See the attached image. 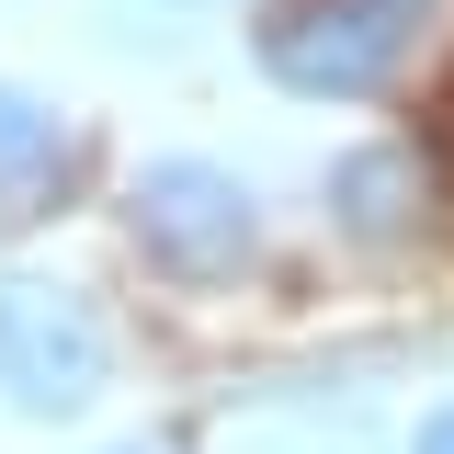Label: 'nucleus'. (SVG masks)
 Returning a JSON list of instances; mask_svg holds the SVG:
<instances>
[{"mask_svg": "<svg viewBox=\"0 0 454 454\" xmlns=\"http://www.w3.org/2000/svg\"><path fill=\"white\" fill-rule=\"evenodd\" d=\"M216 454H387L364 409H330V397H262V409H227Z\"/></svg>", "mask_w": 454, "mask_h": 454, "instance_id": "nucleus-5", "label": "nucleus"}, {"mask_svg": "<svg viewBox=\"0 0 454 454\" xmlns=\"http://www.w3.org/2000/svg\"><path fill=\"white\" fill-rule=\"evenodd\" d=\"M125 227L182 284H216V273H239L262 250V205H250V182L227 160H148L137 193H125Z\"/></svg>", "mask_w": 454, "mask_h": 454, "instance_id": "nucleus-3", "label": "nucleus"}, {"mask_svg": "<svg viewBox=\"0 0 454 454\" xmlns=\"http://www.w3.org/2000/svg\"><path fill=\"white\" fill-rule=\"evenodd\" d=\"M170 12H193V0H125V23L148 35V23H170Z\"/></svg>", "mask_w": 454, "mask_h": 454, "instance_id": "nucleus-8", "label": "nucleus"}, {"mask_svg": "<svg viewBox=\"0 0 454 454\" xmlns=\"http://www.w3.org/2000/svg\"><path fill=\"white\" fill-rule=\"evenodd\" d=\"M420 23H432V0H262L250 46H262V68L284 91L364 103V91L397 80V57L420 46Z\"/></svg>", "mask_w": 454, "mask_h": 454, "instance_id": "nucleus-1", "label": "nucleus"}, {"mask_svg": "<svg viewBox=\"0 0 454 454\" xmlns=\"http://www.w3.org/2000/svg\"><path fill=\"white\" fill-rule=\"evenodd\" d=\"M57 182H68V125L0 80V205H46Z\"/></svg>", "mask_w": 454, "mask_h": 454, "instance_id": "nucleus-6", "label": "nucleus"}, {"mask_svg": "<svg viewBox=\"0 0 454 454\" xmlns=\"http://www.w3.org/2000/svg\"><path fill=\"white\" fill-rule=\"evenodd\" d=\"M103 375H114V340H103V307L80 284L68 273H0V397L23 420L91 409Z\"/></svg>", "mask_w": 454, "mask_h": 454, "instance_id": "nucleus-2", "label": "nucleus"}, {"mask_svg": "<svg viewBox=\"0 0 454 454\" xmlns=\"http://www.w3.org/2000/svg\"><path fill=\"white\" fill-rule=\"evenodd\" d=\"M420 205H432V160H420V148H352V160L330 170V216H340V239H364V250H397V239L420 227Z\"/></svg>", "mask_w": 454, "mask_h": 454, "instance_id": "nucleus-4", "label": "nucleus"}, {"mask_svg": "<svg viewBox=\"0 0 454 454\" xmlns=\"http://www.w3.org/2000/svg\"><path fill=\"white\" fill-rule=\"evenodd\" d=\"M409 454H454V409H432V420L409 432Z\"/></svg>", "mask_w": 454, "mask_h": 454, "instance_id": "nucleus-7", "label": "nucleus"}]
</instances>
